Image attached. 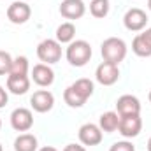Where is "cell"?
I'll use <instances>...</instances> for the list:
<instances>
[{"label": "cell", "mask_w": 151, "mask_h": 151, "mask_svg": "<svg viewBox=\"0 0 151 151\" xmlns=\"http://www.w3.org/2000/svg\"><path fill=\"white\" fill-rule=\"evenodd\" d=\"M30 104H32V109L34 111H37V113H47L55 106V97L47 90H39V91H35L32 95Z\"/></svg>", "instance_id": "obj_10"}, {"label": "cell", "mask_w": 151, "mask_h": 151, "mask_svg": "<svg viewBox=\"0 0 151 151\" xmlns=\"http://www.w3.org/2000/svg\"><path fill=\"white\" fill-rule=\"evenodd\" d=\"M100 53H102L104 62L119 65V62H123L125 56H127V44H125L123 39L109 37V39H106V40L102 42Z\"/></svg>", "instance_id": "obj_1"}, {"label": "cell", "mask_w": 151, "mask_h": 151, "mask_svg": "<svg viewBox=\"0 0 151 151\" xmlns=\"http://www.w3.org/2000/svg\"><path fill=\"white\" fill-rule=\"evenodd\" d=\"M90 12L95 18H106L109 14V0H91Z\"/></svg>", "instance_id": "obj_20"}, {"label": "cell", "mask_w": 151, "mask_h": 151, "mask_svg": "<svg viewBox=\"0 0 151 151\" xmlns=\"http://www.w3.org/2000/svg\"><path fill=\"white\" fill-rule=\"evenodd\" d=\"M0 128H2V119H0Z\"/></svg>", "instance_id": "obj_33"}, {"label": "cell", "mask_w": 151, "mask_h": 151, "mask_svg": "<svg viewBox=\"0 0 151 151\" xmlns=\"http://www.w3.org/2000/svg\"><path fill=\"white\" fill-rule=\"evenodd\" d=\"M37 56L39 60L46 65L56 63L62 58V46L56 39H46L37 46Z\"/></svg>", "instance_id": "obj_3"}, {"label": "cell", "mask_w": 151, "mask_h": 151, "mask_svg": "<svg viewBox=\"0 0 151 151\" xmlns=\"http://www.w3.org/2000/svg\"><path fill=\"white\" fill-rule=\"evenodd\" d=\"M142 128V119L139 114H130V116H119V125H118V132L125 137V139H132L137 137L139 132Z\"/></svg>", "instance_id": "obj_4"}, {"label": "cell", "mask_w": 151, "mask_h": 151, "mask_svg": "<svg viewBox=\"0 0 151 151\" xmlns=\"http://www.w3.org/2000/svg\"><path fill=\"white\" fill-rule=\"evenodd\" d=\"M32 79H34L35 84L46 88V86H51V84H53V81H55V72H53V69H51L49 65H46V63H37V65L32 69Z\"/></svg>", "instance_id": "obj_13"}, {"label": "cell", "mask_w": 151, "mask_h": 151, "mask_svg": "<svg viewBox=\"0 0 151 151\" xmlns=\"http://www.w3.org/2000/svg\"><path fill=\"white\" fill-rule=\"evenodd\" d=\"M148 151H151V137H150V141H148Z\"/></svg>", "instance_id": "obj_29"}, {"label": "cell", "mask_w": 151, "mask_h": 151, "mask_svg": "<svg viewBox=\"0 0 151 151\" xmlns=\"http://www.w3.org/2000/svg\"><path fill=\"white\" fill-rule=\"evenodd\" d=\"M79 141L84 146H97L102 142V130L95 123H84L79 128Z\"/></svg>", "instance_id": "obj_9"}, {"label": "cell", "mask_w": 151, "mask_h": 151, "mask_svg": "<svg viewBox=\"0 0 151 151\" xmlns=\"http://www.w3.org/2000/svg\"><path fill=\"white\" fill-rule=\"evenodd\" d=\"M118 125H119V114L114 113V111H107L100 116V121H99V127L102 132H114L118 130Z\"/></svg>", "instance_id": "obj_16"}, {"label": "cell", "mask_w": 151, "mask_h": 151, "mask_svg": "<svg viewBox=\"0 0 151 151\" xmlns=\"http://www.w3.org/2000/svg\"><path fill=\"white\" fill-rule=\"evenodd\" d=\"M63 151H86V148L84 146H79V144H67L63 148Z\"/></svg>", "instance_id": "obj_26"}, {"label": "cell", "mask_w": 151, "mask_h": 151, "mask_svg": "<svg viewBox=\"0 0 151 151\" xmlns=\"http://www.w3.org/2000/svg\"><path fill=\"white\" fill-rule=\"evenodd\" d=\"M70 86L76 90V93H77L81 99H84V100H88V99L91 97V93H93V83H91L90 79H86V77L77 79L74 84H70Z\"/></svg>", "instance_id": "obj_19"}, {"label": "cell", "mask_w": 151, "mask_h": 151, "mask_svg": "<svg viewBox=\"0 0 151 151\" xmlns=\"http://www.w3.org/2000/svg\"><path fill=\"white\" fill-rule=\"evenodd\" d=\"M7 100H9V97H7V91H5V90L0 86V109H2V107L7 104Z\"/></svg>", "instance_id": "obj_25"}, {"label": "cell", "mask_w": 151, "mask_h": 151, "mask_svg": "<svg viewBox=\"0 0 151 151\" xmlns=\"http://www.w3.org/2000/svg\"><path fill=\"white\" fill-rule=\"evenodd\" d=\"M34 125V114L27 107H18L11 114V127L16 132H28Z\"/></svg>", "instance_id": "obj_6"}, {"label": "cell", "mask_w": 151, "mask_h": 151, "mask_svg": "<svg viewBox=\"0 0 151 151\" xmlns=\"http://www.w3.org/2000/svg\"><path fill=\"white\" fill-rule=\"evenodd\" d=\"M148 99H150V102H151V90H150V95H148Z\"/></svg>", "instance_id": "obj_31"}, {"label": "cell", "mask_w": 151, "mask_h": 151, "mask_svg": "<svg viewBox=\"0 0 151 151\" xmlns=\"http://www.w3.org/2000/svg\"><path fill=\"white\" fill-rule=\"evenodd\" d=\"M28 74V60L25 56H18L12 60L11 70L7 76H27Z\"/></svg>", "instance_id": "obj_21"}, {"label": "cell", "mask_w": 151, "mask_h": 151, "mask_svg": "<svg viewBox=\"0 0 151 151\" xmlns=\"http://www.w3.org/2000/svg\"><path fill=\"white\" fill-rule=\"evenodd\" d=\"M63 100H65V104L67 106H70V107H83L84 106V99H81L77 93H76V90L72 86H69L65 91H63Z\"/></svg>", "instance_id": "obj_22"}, {"label": "cell", "mask_w": 151, "mask_h": 151, "mask_svg": "<svg viewBox=\"0 0 151 151\" xmlns=\"http://www.w3.org/2000/svg\"><path fill=\"white\" fill-rule=\"evenodd\" d=\"M67 60L70 65L74 67H83L90 62L91 58V46L86 42V40H72L67 47V53H65Z\"/></svg>", "instance_id": "obj_2"}, {"label": "cell", "mask_w": 151, "mask_h": 151, "mask_svg": "<svg viewBox=\"0 0 151 151\" xmlns=\"http://www.w3.org/2000/svg\"><path fill=\"white\" fill-rule=\"evenodd\" d=\"M123 23H125V28L130 30V32H141L146 23H148V14L139 9V7H132L127 11L125 18H123Z\"/></svg>", "instance_id": "obj_7"}, {"label": "cell", "mask_w": 151, "mask_h": 151, "mask_svg": "<svg viewBox=\"0 0 151 151\" xmlns=\"http://www.w3.org/2000/svg\"><path fill=\"white\" fill-rule=\"evenodd\" d=\"M142 35H144V37L148 39V40H150V44H151V28H148L146 32H142Z\"/></svg>", "instance_id": "obj_27"}, {"label": "cell", "mask_w": 151, "mask_h": 151, "mask_svg": "<svg viewBox=\"0 0 151 151\" xmlns=\"http://www.w3.org/2000/svg\"><path fill=\"white\" fill-rule=\"evenodd\" d=\"M109 151H135V146L128 141H119V142H114Z\"/></svg>", "instance_id": "obj_24"}, {"label": "cell", "mask_w": 151, "mask_h": 151, "mask_svg": "<svg viewBox=\"0 0 151 151\" xmlns=\"http://www.w3.org/2000/svg\"><path fill=\"white\" fill-rule=\"evenodd\" d=\"M116 113L119 116H130V114H141V102L134 95H121L116 102Z\"/></svg>", "instance_id": "obj_11"}, {"label": "cell", "mask_w": 151, "mask_h": 151, "mask_svg": "<svg viewBox=\"0 0 151 151\" xmlns=\"http://www.w3.org/2000/svg\"><path fill=\"white\" fill-rule=\"evenodd\" d=\"M11 65H12V58L7 51H2L0 49V76L9 74L11 70Z\"/></svg>", "instance_id": "obj_23"}, {"label": "cell", "mask_w": 151, "mask_h": 151, "mask_svg": "<svg viewBox=\"0 0 151 151\" xmlns=\"http://www.w3.org/2000/svg\"><path fill=\"white\" fill-rule=\"evenodd\" d=\"M86 12V5L83 0H63L60 5V14L67 19H79Z\"/></svg>", "instance_id": "obj_12"}, {"label": "cell", "mask_w": 151, "mask_h": 151, "mask_svg": "<svg viewBox=\"0 0 151 151\" xmlns=\"http://www.w3.org/2000/svg\"><path fill=\"white\" fill-rule=\"evenodd\" d=\"M132 51L137 55V56H142V58H148L151 56V44L150 40L144 37L142 34H137L134 42H132Z\"/></svg>", "instance_id": "obj_18"}, {"label": "cell", "mask_w": 151, "mask_h": 151, "mask_svg": "<svg viewBox=\"0 0 151 151\" xmlns=\"http://www.w3.org/2000/svg\"><path fill=\"white\" fill-rule=\"evenodd\" d=\"M39 151H58L56 148H53V146H44V148H40Z\"/></svg>", "instance_id": "obj_28"}, {"label": "cell", "mask_w": 151, "mask_h": 151, "mask_svg": "<svg viewBox=\"0 0 151 151\" xmlns=\"http://www.w3.org/2000/svg\"><path fill=\"white\" fill-rule=\"evenodd\" d=\"M0 151H4V148H2V144H0Z\"/></svg>", "instance_id": "obj_32"}, {"label": "cell", "mask_w": 151, "mask_h": 151, "mask_svg": "<svg viewBox=\"0 0 151 151\" xmlns=\"http://www.w3.org/2000/svg\"><path fill=\"white\" fill-rule=\"evenodd\" d=\"M32 16V9L30 5L25 2V0H18V2H12L7 9V18L11 23L14 25H23L30 19Z\"/></svg>", "instance_id": "obj_5"}, {"label": "cell", "mask_w": 151, "mask_h": 151, "mask_svg": "<svg viewBox=\"0 0 151 151\" xmlns=\"http://www.w3.org/2000/svg\"><path fill=\"white\" fill-rule=\"evenodd\" d=\"M148 7H150V11H151V0H148Z\"/></svg>", "instance_id": "obj_30"}, {"label": "cell", "mask_w": 151, "mask_h": 151, "mask_svg": "<svg viewBox=\"0 0 151 151\" xmlns=\"http://www.w3.org/2000/svg\"><path fill=\"white\" fill-rule=\"evenodd\" d=\"M95 77H97V81H99L100 84H104V86H113L114 83L119 79V69H118V65H114V63L102 62V63L97 67V70H95Z\"/></svg>", "instance_id": "obj_8"}, {"label": "cell", "mask_w": 151, "mask_h": 151, "mask_svg": "<svg viewBox=\"0 0 151 151\" xmlns=\"http://www.w3.org/2000/svg\"><path fill=\"white\" fill-rule=\"evenodd\" d=\"M76 37V27L74 23H70V21H65V23H62L58 28H56V40L60 42V44H70Z\"/></svg>", "instance_id": "obj_17"}, {"label": "cell", "mask_w": 151, "mask_h": 151, "mask_svg": "<svg viewBox=\"0 0 151 151\" xmlns=\"http://www.w3.org/2000/svg\"><path fill=\"white\" fill-rule=\"evenodd\" d=\"M7 90L14 95H25L30 90L28 76H7Z\"/></svg>", "instance_id": "obj_14"}, {"label": "cell", "mask_w": 151, "mask_h": 151, "mask_svg": "<svg viewBox=\"0 0 151 151\" xmlns=\"http://www.w3.org/2000/svg\"><path fill=\"white\" fill-rule=\"evenodd\" d=\"M16 151H37V137L32 134H21L14 141Z\"/></svg>", "instance_id": "obj_15"}]
</instances>
